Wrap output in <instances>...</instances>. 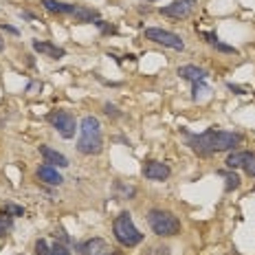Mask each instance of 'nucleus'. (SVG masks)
<instances>
[{
	"label": "nucleus",
	"instance_id": "1",
	"mask_svg": "<svg viewBox=\"0 0 255 255\" xmlns=\"http://www.w3.org/2000/svg\"><path fill=\"white\" fill-rule=\"evenodd\" d=\"M242 143V134L238 132H227V130H216L209 128L203 134H189L187 145L194 150L198 156H211L216 152H229Z\"/></svg>",
	"mask_w": 255,
	"mask_h": 255
},
{
	"label": "nucleus",
	"instance_id": "2",
	"mask_svg": "<svg viewBox=\"0 0 255 255\" xmlns=\"http://www.w3.org/2000/svg\"><path fill=\"white\" fill-rule=\"evenodd\" d=\"M77 150L86 156L99 154L104 150V136H102V124L97 117L88 115L79 124V139H77Z\"/></svg>",
	"mask_w": 255,
	"mask_h": 255
},
{
	"label": "nucleus",
	"instance_id": "3",
	"mask_svg": "<svg viewBox=\"0 0 255 255\" xmlns=\"http://www.w3.org/2000/svg\"><path fill=\"white\" fill-rule=\"evenodd\" d=\"M113 233H115L117 242H119L121 247H126V249H132V247H136V244L143 242V233L134 227L132 216L128 214V211H121V214L115 218Z\"/></svg>",
	"mask_w": 255,
	"mask_h": 255
},
{
	"label": "nucleus",
	"instance_id": "4",
	"mask_svg": "<svg viewBox=\"0 0 255 255\" xmlns=\"http://www.w3.org/2000/svg\"><path fill=\"white\" fill-rule=\"evenodd\" d=\"M147 225L158 238H172L180 233V220L174 214L163 209H152L147 214Z\"/></svg>",
	"mask_w": 255,
	"mask_h": 255
},
{
	"label": "nucleus",
	"instance_id": "5",
	"mask_svg": "<svg viewBox=\"0 0 255 255\" xmlns=\"http://www.w3.org/2000/svg\"><path fill=\"white\" fill-rule=\"evenodd\" d=\"M46 121L60 132L62 139H73L75 132L79 130L75 117H73L71 113H66V110H53V113L46 115Z\"/></svg>",
	"mask_w": 255,
	"mask_h": 255
},
{
	"label": "nucleus",
	"instance_id": "6",
	"mask_svg": "<svg viewBox=\"0 0 255 255\" xmlns=\"http://www.w3.org/2000/svg\"><path fill=\"white\" fill-rule=\"evenodd\" d=\"M145 40L154 42V44H163L167 49H174V51H183L185 49V42L178 33L174 31H167V29H158V26H150L145 29Z\"/></svg>",
	"mask_w": 255,
	"mask_h": 255
},
{
	"label": "nucleus",
	"instance_id": "7",
	"mask_svg": "<svg viewBox=\"0 0 255 255\" xmlns=\"http://www.w3.org/2000/svg\"><path fill=\"white\" fill-rule=\"evenodd\" d=\"M77 255H115V251L102 238H90L77 247Z\"/></svg>",
	"mask_w": 255,
	"mask_h": 255
},
{
	"label": "nucleus",
	"instance_id": "8",
	"mask_svg": "<svg viewBox=\"0 0 255 255\" xmlns=\"http://www.w3.org/2000/svg\"><path fill=\"white\" fill-rule=\"evenodd\" d=\"M143 176L147 180H154V183H163V180L169 178V174H172V169H169L165 163L161 161H145L143 163Z\"/></svg>",
	"mask_w": 255,
	"mask_h": 255
},
{
	"label": "nucleus",
	"instance_id": "9",
	"mask_svg": "<svg viewBox=\"0 0 255 255\" xmlns=\"http://www.w3.org/2000/svg\"><path fill=\"white\" fill-rule=\"evenodd\" d=\"M196 0H174L172 4L167 7H161V13L167 15V18H174V20H180V18H187L194 9Z\"/></svg>",
	"mask_w": 255,
	"mask_h": 255
},
{
	"label": "nucleus",
	"instance_id": "10",
	"mask_svg": "<svg viewBox=\"0 0 255 255\" xmlns=\"http://www.w3.org/2000/svg\"><path fill=\"white\" fill-rule=\"evenodd\" d=\"M40 154H42V158H44V163H49V165H53V167H68L71 165L68 158L64 156L62 152L53 150V147H49V145H40Z\"/></svg>",
	"mask_w": 255,
	"mask_h": 255
},
{
	"label": "nucleus",
	"instance_id": "11",
	"mask_svg": "<svg viewBox=\"0 0 255 255\" xmlns=\"http://www.w3.org/2000/svg\"><path fill=\"white\" fill-rule=\"evenodd\" d=\"M35 255H71L66 247L62 242H55V244H49L46 240H40L35 242Z\"/></svg>",
	"mask_w": 255,
	"mask_h": 255
},
{
	"label": "nucleus",
	"instance_id": "12",
	"mask_svg": "<svg viewBox=\"0 0 255 255\" xmlns=\"http://www.w3.org/2000/svg\"><path fill=\"white\" fill-rule=\"evenodd\" d=\"M33 49L38 53H42V55L51 57V60H62V57L66 55V51H64L62 46H55V44L44 42V40H33Z\"/></svg>",
	"mask_w": 255,
	"mask_h": 255
},
{
	"label": "nucleus",
	"instance_id": "13",
	"mask_svg": "<svg viewBox=\"0 0 255 255\" xmlns=\"http://www.w3.org/2000/svg\"><path fill=\"white\" fill-rule=\"evenodd\" d=\"M38 178L46 185H62L64 183V178H62V174L57 172V167L49 165V163H44V165L38 167Z\"/></svg>",
	"mask_w": 255,
	"mask_h": 255
},
{
	"label": "nucleus",
	"instance_id": "14",
	"mask_svg": "<svg viewBox=\"0 0 255 255\" xmlns=\"http://www.w3.org/2000/svg\"><path fill=\"white\" fill-rule=\"evenodd\" d=\"M178 75L183 79H187V82L196 84V82H205L209 73H207L205 68H198V66H194V64H187V66H180L178 68Z\"/></svg>",
	"mask_w": 255,
	"mask_h": 255
},
{
	"label": "nucleus",
	"instance_id": "15",
	"mask_svg": "<svg viewBox=\"0 0 255 255\" xmlns=\"http://www.w3.org/2000/svg\"><path fill=\"white\" fill-rule=\"evenodd\" d=\"M42 7L51 13H60V15H73L75 13V4L68 2H60V0H42Z\"/></svg>",
	"mask_w": 255,
	"mask_h": 255
},
{
	"label": "nucleus",
	"instance_id": "16",
	"mask_svg": "<svg viewBox=\"0 0 255 255\" xmlns=\"http://www.w3.org/2000/svg\"><path fill=\"white\" fill-rule=\"evenodd\" d=\"M73 18L77 20V22H95V20L99 18L97 11L95 9H86V7H77L75 13H73Z\"/></svg>",
	"mask_w": 255,
	"mask_h": 255
},
{
	"label": "nucleus",
	"instance_id": "17",
	"mask_svg": "<svg viewBox=\"0 0 255 255\" xmlns=\"http://www.w3.org/2000/svg\"><path fill=\"white\" fill-rule=\"evenodd\" d=\"M115 194H117V198H128V200H132L136 196V189L132 187V185H124L121 180H117L115 183Z\"/></svg>",
	"mask_w": 255,
	"mask_h": 255
},
{
	"label": "nucleus",
	"instance_id": "18",
	"mask_svg": "<svg viewBox=\"0 0 255 255\" xmlns=\"http://www.w3.org/2000/svg\"><path fill=\"white\" fill-rule=\"evenodd\" d=\"M247 150H242V152H231L229 156H227V167L229 169H236V167H242L244 165V161H247Z\"/></svg>",
	"mask_w": 255,
	"mask_h": 255
},
{
	"label": "nucleus",
	"instance_id": "19",
	"mask_svg": "<svg viewBox=\"0 0 255 255\" xmlns=\"http://www.w3.org/2000/svg\"><path fill=\"white\" fill-rule=\"evenodd\" d=\"M220 176H225V180H227V183H225V191H233V189L240 187V176H238L236 172H231V169H229V172H220Z\"/></svg>",
	"mask_w": 255,
	"mask_h": 255
},
{
	"label": "nucleus",
	"instance_id": "20",
	"mask_svg": "<svg viewBox=\"0 0 255 255\" xmlns=\"http://www.w3.org/2000/svg\"><path fill=\"white\" fill-rule=\"evenodd\" d=\"M2 214H4V216H9V218H18V216H24V207H20V205H13V203H7V205H4V209H2Z\"/></svg>",
	"mask_w": 255,
	"mask_h": 255
},
{
	"label": "nucleus",
	"instance_id": "21",
	"mask_svg": "<svg viewBox=\"0 0 255 255\" xmlns=\"http://www.w3.org/2000/svg\"><path fill=\"white\" fill-rule=\"evenodd\" d=\"M11 229H13V220L9 216L2 214V216H0V238H4Z\"/></svg>",
	"mask_w": 255,
	"mask_h": 255
},
{
	"label": "nucleus",
	"instance_id": "22",
	"mask_svg": "<svg viewBox=\"0 0 255 255\" xmlns=\"http://www.w3.org/2000/svg\"><path fill=\"white\" fill-rule=\"evenodd\" d=\"M244 172H247L249 174V176H251V178H255V154L253 152H249L247 154V161H244Z\"/></svg>",
	"mask_w": 255,
	"mask_h": 255
},
{
	"label": "nucleus",
	"instance_id": "23",
	"mask_svg": "<svg viewBox=\"0 0 255 255\" xmlns=\"http://www.w3.org/2000/svg\"><path fill=\"white\" fill-rule=\"evenodd\" d=\"M214 46H216V51H220V53H229V55H238V49L236 46H229V44H225V42H214Z\"/></svg>",
	"mask_w": 255,
	"mask_h": 255
},
{
	"label": "nucleus",
	"instance_id": "24",
	"mask_svg": "<svg viewBox=\"0 0 255 255\" xmlns=\"http://www.w3.org/2000/svg\"><path fill=\"white\" fill-rule=\"evenodd\" d=\"M104 113L108 117H113V119H119V117H124V113H121L119 108H117L115 104H104Z\"/></svg>",
	"mask_w": 255,
	"mask_h": 255
},
{
	"label": "nucleus",
	"instance_id": "25",
	"mask_svg": "<svg viewBox=\"0 0 255 255\" xmlns=\"http://www.w3.org/2000/svg\"><path fill=\"white\" fill-rule=\"evenodd\" d=\"M147 255H169V247H152L150 251H147Z\"/></svg>",
	"mask_w": 255,
	"mask_h": 255
},
{
	"label": "nucleus",
	"instance_id": "26",
	"mask_svg": "<svg viewBox=\"0 0 255 255\" xmlns=\"http://www.w3.org/2000/svg\"><path fill=\"white\" fill-rule=\"evenodd\" d=\"M0 29L2 31H7V33H13V35H18V29H15V26H11V24H0Z\"/></svg>",
	"mask_w": 255,
	"mask_h": 255
},
{
	"label": "nucleus",
	"instance_id": "27",
	"mask_svg": "<svg viewBox=\"0 0 255 255\" xmlns=\"http://www.w3.org/2000/svg\"><path fill=\"white\" fill-rule=\"evenodd\" d=\"M227 86H229V90H233L236 95H244V93H247L244 88H240V86H233V84H227Z\"/></svg>",
	"mask_w": 255,
	"mask_h": 255
},
{
	"label": "nucleus",
	"instance_id": "28",
	"mask_svg": "<svg viewBox=\"0 0 255 255\" xmlns=\"http://www.w3.org/2000/svg\"><path fill=\"white\" fill-rule=\"evenodd\" d=\"M205 38H207V42H209V44H214V42H218V35L216 33H203Z\"/></svg>",
	"mask_w": 255,
	"mask_h": 255
},
{
	"label": "nucleus",
	"instance_id": "29",
	"mask_svg": "<svg viewBox=\"0 0 255 255\" xmlns=\"http://www.w3.org/2000/svg\"><path fill=\"white\" fill-rule=\"evenodd\" d=\"M22 18H26V20H35V15L31 13V11H22Z\"/></svg>",
	"mask_w": 255,
	"mask_h": 255
},
{
	"label": "nucleus",
	"instance_id": "30",
	"mask_svg": "<svg viewBox=\"0 0 255 255\" xmlns=\"http://www.w3.org/2000/svg\"><path fill=\"white\" fill-rule=\"evenodd\" d=\"M147 2H156V0H147Z\"/></svg>",
	"mask_w": 255,
	"mask_h": 255
},
{
	"label": "nucleus",
	"instance_id": "31",
	"mask_svg": "<svg viewBox=\"0 0 255 255\" xmlns=\"http://www.w3.org/2000/svg\"><path fill=\"white\" fill-rule=\"evenodd\" d=\"M0 46H2V44H0Z\"/></svg>",
	"mask_w": 255,
	"mask_h": 255
}]
</instances>
